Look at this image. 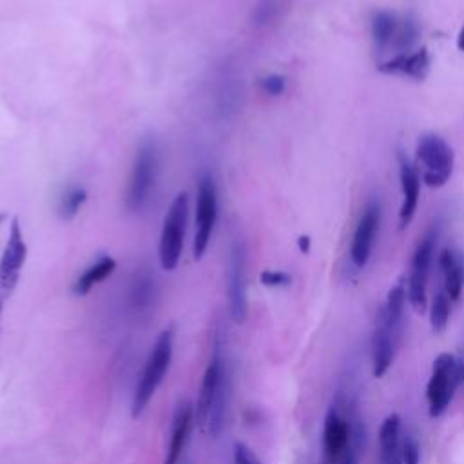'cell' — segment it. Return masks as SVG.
I'll list each match as a JSON object with an SVG mask.
<instances>
[{
  "label": "cell",
  "instance_id": "cell-21",
  "mask_svg": "<svg viewBox=\"0 0 464 464\" xmlns=\"http://www.w3.org/2000/svg\"><path fill=\"white\" fill-rule=\"evenodd\" d=\"M398 31V19L389 12H379L372 19V37L379 49L391 46Z\"/></svg>",
  "mask_w": 464,
  "mask_h": 464
},
{
  "label": "cell",
  "instance_id": "cell-7",
  "mask_svg": "<svg viewBox=\"0 0 464 464\" xmlns=\"http://www.w3.org/2000/svg\"><path fill=\"white\" fill-rule=\"evenodd\" d=\"M437 236H439V232L435 228L428 230L426 236L417 245L414 260H412V272H410V281H408V299H410L412 306L416 308V313H419V314H423L426 311V281H428V272H430L432 258H434L435 245H437Z\"/></svg>",
  "mask_w": 464,
  "mask_h": 464
},
{
  "label": "cell",
  "instance_id": "cell-29",
  "mask_svg": "<svg viewBox=\"0 0 464 464\" xmlns=\"http://www.w3.org/2000/svg\"><path fill=\"white\" fill-rule=\"evenodd\" d=\"M235 464H262V460L256 457V453L245 443H236L235 444Z\"/></svg>",
  "mask_w": 464,
  "mask_h": 464
},
{
  "label": "cell",
  "instance_id": "cell-3",
  "mask_svg": "<svg viewBox=\"0 0 464 464\" xmlns=\"http://www.w3.org/2000/svg\"><path fill=\"white\" fill-rule=\"evenodd\" d=\"M187 218H189V196H187V193H180L173 200V203L164 218L160 245H159L160 265L168 272L175 271L180 263L182 251H184Z\"/></svg>",
  "mask_w": 464,
  "mask_h": 464
},
{
  "label": "cell",
  "instance_id": "cell-6",
  "mask_svg": "<svg viewBox=\"0 0 464 464\" xmlns=\"http://www.w3.org/2000/svg\"><path fill=\"white\" fill-rule=\"evenodd\" d=\"M417 157L425 166L423 180L428 187H443L451 176L453 152L451 147L439 136H423L417 145Z\"/></svg>",
  "mask_w": 464,
  "mask_h": 464
},
{
  "label": "cell",
  "instance_id": "cell-2",
  "mask_svg": "<svg viewBox=\"0 0 464 464\" xmlns=\"http://www.w3.org/2000/svg\"><path fill=\"white\" fill-rule=\"evenodd\" d=\"M159 147L152 138H145L138 150L133 164L125 205L131 212H140L150 200L159 176Z\"/></svg>",
  "mask_w": 464,
  "mask_h": 464
},
{
  "label": "cell",
  "instance_id": "cell-8",
  "mask_svg": "<svg viewBox=\"0 0 464 464\" xmlns=\"http://www.w3.org/2000/svg\"><path fill=\"white\" fill-rule=\"evenodd\" d=\"M228 308L236 323L247 320V253L242 242H236L230 251L228 263Z\"/></svg>",
  "mask_w": 464,
  "mask_h": 464
},
{
  "label": "cell",
  "instance_id": "cell-34",
  "mask_svg": "<svg viewBox=\"0 0 464 464\" xmlns=\"http://www.w3.org/2000/svg\"><path fill=\"white\" fill-rule=\"evenodd\" d=\"M0 314H3V288H0Z\"/></svg>",
  "mask_w": 464,
  "mask_h": 464
},
{
  "label": "cell",
  "instance_id": "cell-28",
  "mask_svg": "<svg viewBox=\"0 0 464 464\" xmlns=\"http://www.w3.org/2000/svg\"><path fill=\"white\" fill-rule=\"evenodd\" d=\"M260 279L265 287H272V288L274 287H287L292 281L290 274L281 272V271H265V272H262Z\"/></svg>",
  "mask_w": 464,
  "mask_h": 464
},
{
  "label": "cell",
  "instance_id": "cell-24",
  "mask_svg": "<svg viewBox=\"0 0 464 464\" xmlns=\"http://www.w3.org/2000/svg\"><path fill=\"white\" fill-rule=\"evenodd\" d=\"M281 6H283V0H260L253 13V24L258 28H265L272 24L279 17Z\"/></svg>",
  "mask_w": 464,
  "mask_h": 464
},
{
  "label": "cell",
  "instance_id": "cell-27",
  "mask_svg": "<svg viewBox=\"0 0 464 464\" xmlns=\"http://www.w3.org/2000/svg\"><path fill=\"white\" fill-rule=\"evenodd\" d=\"M260 86H262L263 93H267L271 97H279L287 88V81L281 74H269V76H263Z\"/></svg>",
  "mask_w": 464,
  "mask_h": 464
},
{
  "label": "cell",
  "instance_id": "cell-26",
  "mask_svg": "<svg viewBox=\"0 0 464 464\" xmlns=\"http://www.w3.org/2000/svg\"><path fill=\"white\" fill-rule=\"evenodd\" d=\"M421 448L417 439L412 434H405L401 439V460L403 464H419Z\"/></svg>",
  "mask_w": 464,
  "mask_h": 464
},
{
  "label": "cell",
  "instance_id": "cell-20",
  "mask_svg": "<svg viewBox=\"0 0 464 464\" xmlns=\"http://www.w3.org/2000/svg\"><path fill=\"white\" fill-rule=\"evenodd\" d=\"M405 301H407V290L403 285L394 287L389 292V297H386V303L382 306V311L379 314V318L389 325L391 329H394L396 332L401 331V320H403V311H405Z\"/></svg>",
  "mask_w": 464,
  "mask_h": 464
},
{
  "label": "cell",
  "instance_id": "cell-31",
  "mask_svg": "<svg viewBox=\"0 0 464 464\" xmlns=\"http://www.w3.org/2000/svg\"><path fill=\"white\" fill-rule=\"evenodd\" d=\"M297 245H299V251L306 254L308 251H311V238H308V236H301V238L297 240Z\"/></svg>",
  "mask_w": 464,
  "mask_h": 464
},
{
  "label": "cell",
  "instance_id": "cell-10",
  "mask_svg": "<svg viewBox=\"0 0 464 464\" xmlns=\"http://www.w3.org/2000/svg\"><path fill=\"white\" fill-rule=\"evenodd\" d=\"M379 223H381V205L377 200H370L356 227L352 249H350L352 262L359 269H363L370 260V253H372V247H374V242L377 236Z\"/></svg>",
  "mask_w": 464,
  "mask_h": 464
},
{
  "label": "cell",
  "instance_id": "cell-19",
  "mask_svg": "<svg viewBox=\"0 0 464 464\" xmlns=\"http://www.w3.org/2000/svg\"><path fill=\"white\" fill-rule=\"evenodd\" d=\"M441 269L444 276V292L450 296L451 301H457L460 297L462 287H464V269L460 260L455 256L453 251L446 249L441 254Z\"/></svg>",
  "mask_w": 464,
  "mask_h": 464
},
{
  "label": "cell",
  "instance_id": "cell-32",
  "mask_svg": "<svg viewBox=\"0 0 464 464\" xmlns=\"http://www.w3.org/2000/svg\"><path fill=\"white\" fill-rule=\"evenodd\" d=\"M457 365H459V377L464 382V356H460V359H457Z\"/></svg>",
  "mask_w": 464,
  "mask_h": 464
},
{
  "label": "cell",
  "instance_id": "cell-5",
  "mask_svg": "<svg viewBox=\"0 0 464 464\" xmlns=\"http://www.w3.org/2000/svg\"><path fill=\"white\" fill-rule=\"evenodd\" d=\"M459 365L451 354H439L432 366V375L426 386V400L430 417H441L450 407L457 384H459Z\"/></svg>",
  "mask_w": 464,
  "mask_h": 464
},
{
  "label": "cell",
  "instance_id": "cell-30",
  "mask_svg": "<svg viewBox=\"0 0 464 464\" xmlns=\"http://www.w3.org/2000/svg\"><path fill=\"white\" fill-rule=\"evenodd\" d=\"M334 464H357V450H356V446L350 443V446L339 455V459Z\"/></svg>",
  "mask_w": 464,
  "mask_h": 464
},
{
  "label": "cell",
  "instance_id": "cell-14",
  "mask_svg": "<svg viewBox=\"0 0 464 464\" xmlns=\"http://www.w3.org/2000/svg\"><path fill=\"white\" fill-rule=\"evenodd\" d=\"M430 67L428 51L423 47L416 53H400L392 60L384 62L379 65V71L384 74H403L410 76V79L423 81Z\"/></svg>",
  "mask_w": 464,
  "mask_h": 464
},
{
  "label": "cell",
  "instance_id": "cell-12",
  "mask_svg": "<svg viewBox=\"0 0 464 464\" xmlns=\"http://www.w3.org/2000/svg\"><path fill=\"white\" fill-rule=\"evenodd\" d=\"M223 357H221V348L216 343L214 350H212V357L209 361V366L203 374V381H202V389H200V398L196 403V425L200 430H207L209 425V414L214 403V396H216V389H218V381H219V374L223 368Z\"/></svg>",
  "mask_w": 464,
  "mask_h": 464
},
{
  "label": "cell",
  "instance_id": "cell-33",
  "mask_svg": "<svg viewBox=\"0 0 464 464\" xmlns=\"http://www.w3.org/2000/svg\"><path fill=\"white\" fill-rule=\"evenodd\" d=\"M457 47L464 53V28L460 30V33H459V39H457Z\"/></svg>",
  "mask_w": 464,
  "mask_h": 464
},
{
  "label": "cell",
  "instance_id": "cell-18",
  "mask_svg": "<svg viewBox=\"0 0 464 464\" xmlns=\"http://www.w3.org/2000/svg\"><path fill=\"white\" fill-rule=\"evenodd\" d=\"M116 269V262L111 256H102L100 260H97L91 267H88L81 278L76 279L74 283V294L76 296H86L91 292L93 287H97L99 283L106 281Z\"/></svg>",
  "mask_w": 464,
  "mask_h": 464
},
{
  "label": "cell",
  "instance_id": "cell-17",
  "mask_svg": "<svg viewBox=\"0 0 464 464\" xmlns=\"http://www.w3.org/2000/svg\"><path fill=\"white\" fill-rule=\"evenodd\" d=\"M379 448L382 464L401 459V417L398 414H392L382 421L379 430Z\"/></svg>",
  "mask_w": 464,
  "mask_h": 464
},
{
  "label": "cell",
  "instance_id": "cell-13",
  "mask_svg": "<svg viewBox=\"0 0 464 464\" xmlns=\"http://www.w3.org/2000/svg\"><path fill=\"white\" fill-rule=\"evenodd\" d=\"M398 338H400V332L391 329L381 318L377 320V327L372 339V370L375 377H382L386 372H389L394 361Z\"/></svg>",
  "mask_w": 464,
  "mask_h": 464
},
{
  "label": "cell",
  "instance_id": "cell-22",
  "mask_svg": "<svg viewBox=\"0 0 464 464\" xmlns=\"http://www.w3.org/2000/svg\"><path fill=\"white\" fill-rule=\"evenodd\" d=\"M88 200V193L82 187H69L58 203V212L64 219H73L76 214L81 212L82 205Z\"/></svg>",
  "mask_w": 464,
  "mask_h": 464
},
{
  "label": "cell",
  "instance_id": "cell-9",
  "mask_svg": "<svg viewBox=\"0 0 464 464\" xmlns=\"http://www.w3.org/2000/svg\"><path fill=\"white\" fill-rule=\"evenodd\" d=\"M26 258H28V245L24 242L22 227L19 218H13L8 244L4 247L3 258H0V288H3L4 294H12L13 288L17 287Z\"/></svg>",
  "mask_w": 464,
  "mask_h": 464
},
{
  "label": "cell",
  "instance_id": "cell-16",
  "mask_svg": "<svg viewBox=\"0 0 464 464\" xmlns=\"http://www.w3.org/2000/svg\"><path fill=\"white\" fill-rule=\"evenodd\" d=\"M193 421H194V407L191 403L180 405L176 414H175L173 437H171V444L168 448V455H166L164 464H178V460L182 459L184 448L187 444Z\"/></svg>",
  "mask_w": 464,
  "mask_h": 464
},
{
  "label": "cell",
  "instance_id": "cell-4",
  "mask_svg": "<svg viewBox=\"0 0 464 464\" xmlns=\"http://www.w3.org/2000/svg\"><path fill=\"white\" fill-rule=\"evenodd\" d=\"M218 219V189L212 175L203 173L196 191V218H194V260H202L211 244L214 225Z\"/></svg>",
  "mask_w": 464,
  "mask_h": 464
},
{
  "label": "cell",
  "instance_id": "cell-1",
  "mask_svg": "<svg viewBox=\"0 0 464 464\" xmlns=\"http://www.w3.org/2000/svg\"><path fill=\"white\" fill-rule=\"evenodd\" d=\"M173 359V331H164L154 343L133 400V417H140L152 396L157 394Z\"/></svg>",
  "mask_w": 464,
  "mask_h": 464
},
{
  "label": "cell",
  "instance_id": "cell-11",
  "mask_svg": "<svg viewBox=\"0 0 464 464\" xmlns=\"http://www.w3.org/2000/svg\"><path fill=\"white\" fill-rule=\"evenodd\" d=\"M350 425L338 408H331L323 426V464H334L350 446Z\"/></svg>",
  "mask_w": 464,
  "mask_h": 464
},
{
  "label": "cell",
  "instance_id": "cell-35",
  "mask_svg": "<svg viewBox=\"0 0 464 464\" xmlns=\"http://www.w3.org/2000/svg\"><path fill=\"white\" fill-rule=\"evenodd\" d=\"M391 464H403V460H401V459H396V460L391 462Z\"/></svg>",
  "mask_w": 464,
  "mask_h": 464
},
{
  "label": "cell",
  "instance_id": "cell-15",
  "mask_svg": "<svg viewBox=\"0 0 464 464\" xmlns=\"http://www.w3.org/2000/svg\"><path fill=\"white\" fill-rule=\"evenodd\" d=\"M401 189H403V205L400 211V221H401V228H405L412 221L417 209L421 178L416 168L403 157H401Z\"/></svg>",
  "mask_w": 464,
  "mask_h": 464
},
{
  "label": "cell",
  "instance_id": "cell-25",
  "mask_svg": "<svg viewBox=\"0 0 464 464\" xmlns=\"http://www.w3.org/2000/svg\"><path fill=\"white\" fill-rule=\"evenodd\" d=\"M417 40V24L414 19L407 17L401 24H398V31L394 37V46L398 51L407 53L412 44Z\"/></svg>",
  "mask_w": 464,
  "mask_h": 464
},
{
  "label": "cell",
  "instance_id": "cell-36",
  "mask_svg": "<svg viewBox=\"0 0 464 464\" xmlns=\"http://www.w3.org/2000/svg\"><path fill=\"white\" fill-rule=\"evenodd\" d=\"M6 219V216L4 214H0V225H3V221Z\"/></svg>",
  "mask_w": 464,
  "mask_h": 464
},
{
  "label": "cell",
  "instance_id": "cell-23",
  "mask_svg": "<svg viewBox=\"0 0 464 464\" xmlns=\"http://www.w3.org/2000/svg\"><path fill=\"white\" fill-rule=\"evenodd\" d=\"M450 296L446 292H437L430 308V323L435 332H443L450 320Z\"/></svg>",
  "mask_w": 464,
  "mask_h": 464
}]
</instances>
